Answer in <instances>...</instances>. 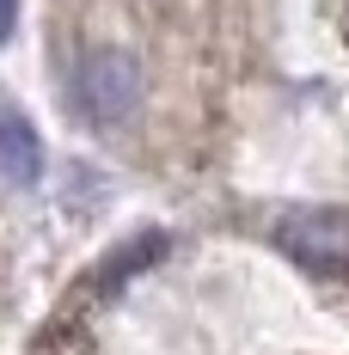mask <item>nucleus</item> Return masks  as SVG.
Returning <instances> with one entry per match:
<instances>
[{"mask_svg": "<svg viewBox=\"0 0 349 355\" xmlns=\"http://www.w3.org/2000/svg\"><path fill=\"white\" fill-rule=\"evenodd\" d=\"M12 25H19V0H0V43L12 37Z\"/></svg>", "mask_w": 349, "mask_h": 355, "instance_id": "20e7f679", "label": "nucleus"}, {"mask_svg": "<svg viewBox=\"0 0 349 355\" xmlns=\"http://www.w3.org/2000/svg\"><path fill=\"white\" fill-rule=\"evenodd\" d=\"M74 110L92 129H123L141 110V68L123 49H92L74 68Z\"/></svg>", "mask_w": 349, "mask_h": 355, "instance_id": "f257e3e1", "label": "nucleus"}, {"mask_svg": "<svg viewBox=\"0 0 349 355\" xmlns=\"http://www.w3.org/2000/svg\"><path fill=\"white\" fill-rule=\"evenodd\" d=\"M276 245L300 263V270H313V276H337L349 257V220L343 214H282L276 227Z\"/></svg>", "mask_w": 349, "mask_h": 355, "instance_id": "f03ea898", "label": "nucleus"}, {"mask_svg": "<svg viewBox=\"0 0 349 355\" xmlns=\"http://www.w3.org/2000/svg\"><path fill=\"white\" fill-rule=\"evenodd\" d=\"M43 178V141L19 105H0V184H37Z\"/></svg>", "mask_w": 349, "mask_h": 355, "instance_id": "7ed1b4c3", "label": "nucleus"}]
</instances>
